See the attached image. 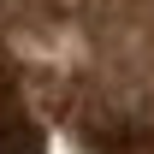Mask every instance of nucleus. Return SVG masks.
<instances>
[{"label": "nucleus", "instance_id": "nucleus-1", "mask_svg": "<svg viewBox=\"0 0 154 154\" xmlns=\"http://www.w3.org/2000/svg\"><path fill=\"white\" fill-rule=\"evenodd\" d=\"M0 154H42V131L12 101H0Z\"/></svg>", "mask_w": 154, "mask_h": 154}]
</instances>
